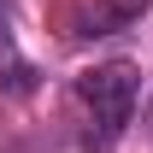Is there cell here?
I'll use <instances>...</instances> for the list:
<instances>
[{
  "label": "cell",
  "instance_id": "obj_1",
  "mask_svg": "<svg viewBox=\"0 0 153 153\" xmlns=\"http://www.w3.org/2000/svg\"><path fill=\"white\" fill-rule=\"evenodd\" d=\"M71 100H76V141H82V153H112L124 141V130H130V118H135L141 71L130 59L88 65V71H76Z\"/></svg>",
  "mask_w": 153,
  "mask_h": 153
},
{
  "label": "cell",
  "instance_id": "obj_2",
  "mask_svg": "<svg viewBox=\"0 0 153 153\" xmlns=\"http://www.w3.org/2000/svg\"><path fill=\"white\" fill-rule=\"evenodd\" d=\"M0 88H6V94H30V88H36V65L18 53V41L6 30V0H0Z\"/></svg>",
  "mask_w": 153,
  "mask_h": 153
},
{
  "label": "cell",
  "instance_id": "obj_3",
  "mask_svg": "<svg viewBox=\"0 0 153 153\" xmlns=\"http://www.w3.org/2000/svg\"><path fill=\"white\" fill-rule=\"evenodd\" d=\"M147 6H153V0H94L76 36H112V30H130V24L141 18Z\"/></svg>",
  "mask_w": 153,
  "mask_h": 153
}]
</instances>
